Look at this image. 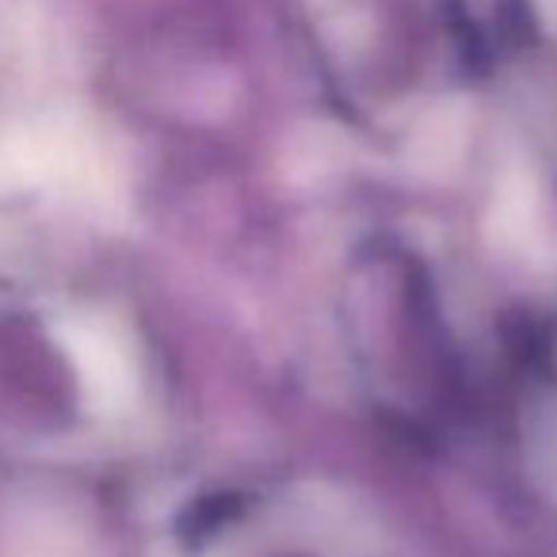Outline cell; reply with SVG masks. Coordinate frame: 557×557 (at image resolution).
<instances>
[{
	"mask_svg": "<svg viewBox=\"0 0 557 557\" xmlns=\"http://www.w3.org/2000/svg\"><path fill=\"white\" fill-rule=\"evenodd\" d=\"M58 344L70 356L81 382V397L96 417H123L138 401V374L123 341L92 318H62L54 325Z\"/></svg>",
	"mask_w": 557,
	"mask_h": 557,
	"instance_id": "obj_1",
	"label": "cell"
},
{
	"mask_svg": "<svg viewBox=\"0 0 557 557\" xmlns=\"http://www.w3.org/2000/svg\"><path fill=\"white\" fill-rule=\"evenodd\" d=\"M488 233L496 245L523 248L534 233V187L523 176H508L496 187V202L488 210Z\"/></svg>",
	"mask_w": 557,
	"mask_h": 557,
	"instance_id": "obj_2",
	"label": "cell"
}]
</instances>
